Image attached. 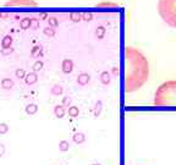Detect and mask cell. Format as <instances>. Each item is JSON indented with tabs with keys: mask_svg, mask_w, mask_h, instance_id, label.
I'll return each instance as SVG.
<instances>
[{
	"mask_svg": "<svg viewBox=\"0 0 176 165\" xmlns=\"http://www.w3.org/2000/svg\"><path fill=\"white\" fill-rule=\"evenodd\" d=\"M125 91L127 93L138 91L149 77V64L140 50L127 47L125 49Z\"/></svg>",
	"mask_w": 176,
	"mask_h": 165,
	"instance_id": "cell-1",
	"label": "cell"
},
{
	"mask_svg": "<svg viewBox=\"0 0 176 165\" xmlns=\"http://www.w3.org/2000/svg\"><path fill=\"white\" fill-rule=\"evenodd\" d=\"M157 106H176V81H166L160 84L154 94Z\"/></svg>",
	"mask_w": 176,
	"mask_h": 165,
	"instance_id": "cell-2",
	"label": "cell"
},
{
	"mask_svg": "<svg viewBox=\"0 0 176 165\" xmlns=\"http://www.w3.org/2000/svg\"><path fill=\"white\" fill-rule=\"evenodd\" d=\"M158 11L166 25L176 28V0H159Z\"/></svg>",
	"mask_w": 176,
	"mask_h": 165,
	"instance_id": "cell-3",
	"label": "cell"
},
{
	"mask_svg": "<svg viewBox=\"0 0 176 165\" xmlns=\"http://www.w3.org/2000/svg\"><path fill=\"white\" fill-rule=\"evenodd\" d=\"M5 6H37V2L34 0H9L5 2Z\"/></svg>",
	"mask_w": 176,
	"mask_h": 165,
	"instance_id": "cell-4",
	"label": "cell"
},
{
	"mask_svg": "<svg viewBox=\"0 0 176 165\" xmlns=\"http://www.w3.org/2000/svg\"><path fill=\"white\" fill-rule=\"evenodd\" d=\"M25 81H26V83H27L28 86L34 84V83L38 81V76H37V73H36V72H30V73H27V75H26Z\"/></svg>",
	"mask_w": 176,
	"mask_h": 165,
	"instance_id": "cell-5",
	"label": "cell"
},
{
	"mask_svg": "<svg viewBox=\"0 0 176 165\" xmlns=\"http://www.w3.org/2000/svg\"><path fill=\"white\" fill-rule=\"evenodd\" d=\"M11 44H12V37L11 35H5L4 38H2V40H1V47H2V49H11L10 47H11Z\"/></svg>",
	"mask_w": 176,
	"mask_h": 165,
	"instance_id": "cell-6",
	"label": "cell"
},
{
	"mask_svg": "<svg viewBox=\"0 0 176 165\" xmlns=\"http://www.w3.org/2000/svg\"><path fill=\"white\" fill-rule=\"evenodd\" d=\"M1 87L4 89H11L14 87V81L10 80V78H2L1 81Z\"/></svg>",
	"mask_w": 176,
	"mask_h": 165,
	"instance_id": "cell-7",
	"label": "cell"
},
{
	"mask_svg": "<svg viewBox=\"0 0 176 165\" xmlns=\"http://www.w3.org/2000/svg\"><path fill=\"white\" fill-rule=\"evenodd\" d=\"M38 111V105L37 104H28L27 106H26V113L28 114V115H34Z\"/></svg>",
	"mask_w": 176,
	"mask_h": 165,
	"instance_id": "cell-8",
	"label": "cell"
},
{
	"mask_svg": "<svg viewBox=\"0 0 176 165\" xmlns=\"http://www.w3.org/2000/svg\"><path fill=\"white\" fill-rule=\"evenodd\" d=\"M20 26H21V28H22V30H28V28H30V26H31V18H30V17H26V18L21 20Z\"/></svg>",
	"mask_w": 176,
	"mask_h": 165,
	"instance_id": "cell-9",
	"label": "cell"
},
{
	"mask_svg": "<svg viewBox=\"0 0 176 165\" xmlns=\"http://www.w3.org/2000/svg\"><path fill=\"white\" fill-rule=\"evenodd\" d=\"M71 70H72V61L65 60L64 63H63V71L67 73V72H71Z\"/></svg>",
	"mask_w": 176,
	"mask_h": 165,
	"instance_id": "cell-10",
	"label": "cell"
},
{
	"mask_svg": "<svg viewBox=\"0 0 176 165\" xmlns=\"http://www.w3.org/2000/svg\"><path fill=\"white\" fill-rule=\"evenodd\" d=\"M84 134L83 133H76L75 136H74V141H75V143H77V144H81V143H83L84 142Z\"/></svg>",
	"mask_w": 176,
	"mask_h": 165,
	"instance_id": "cell-11",
	"label": "cell"
},
{
	"mask_svg": "<svg viewBox=\"0 0 176 165\" xmlns=\"http://www.w3.org/2000/svg\"><path fill=\"white\" fill-rule=\"evenodd\" d=\"M54 113H55V115H56V117H63L65 114V110L63 106H60V105H58V106H55V109H54Z\"/></svg>",
	"mask_w": 176,
	"mask_h": 165,
	"instance_id": "cell-12",
	"label": "cell"
},
{
	"mask_svg": "<svg viewBox=\"0 0 176 165\" xmlns=\"http://www.w3.org/2000/svg\"><path fill=\"white\" fill-rule=\"evenodd\" d=\"M69 148H70L69 142H66V141H61V142L59 143V149H60L61 152H67Z\"/></svg>",
	"mask_w": 176,
	"mask_h": 165,
	"instance_id": "cell-13",
	"label": "cell"
},
{
	"mask_svg": "<svg viewBox=\"0 0 176 165\" xmlns=\"http://www.w3.org/2000/svg\"><path fill=\"white\" fill-rule=\"evenodd\" d=\"M77 81H78L80 84H86V83L89 81V76L83 73V75H81L80 77H78V80H77Z\"/></svg>",
	"mask_w": 176,
	"mask_h": 165,
	"instance_id": "cell-14",
	"label": "cell"
},
{
	"mask_svg": "<svg viewBox=\"0 0 176 165\" xmlns=\"http://www.w3.org/2000/svg\"><path fill=\"white\" fill-rule=\"evenodd\" d=\"M15 75H16L17 78H25L26 77V71L23 68H17L15 71Z\"/></svg>",
	"mask_w": 176,
	"mask_h": 165,
	"instance_id": "cell-15",
	"label": "cell"
},
{
	"mask_svg": "<svg viewBox=\"0 0 176 165\" xmlns=\"http://www.w3.org/2000/svg\"><path fill=\"white\" fill-rule=\"evenodd\" d=\"M7 131H9L7 124L1 122V124H0V134H5V133H7Z\"/></svg>",
	"mask_w": 176,
	"mask_h": 165,
	"instance_id": "cell-16",
	"label": "cell"
},
{
	"mask_svg": "<svg viewBox=\"0 0 176 165\" xmlns=\"http://www.w3.org/2000/svg\"><path fill=\"white\" fill-rule=\"evenodd\" d=\"M61 92H63V89H61V87H60V86H54V88L51 89V93H53V94H55V96L61 94Z\"/></svg>",
	"mask_w": 176,
	"mask_h": 165,
	"instance_id": "cell-17",
	"label": "cell"
},
{
	"mask_svg": "<svg viewBox=\"0 0 176 165\" xmlns=\"http://www.w3.org/2000/svg\"><path fill=\"white\" fill-rule=\"evenodd\" d=\"M43 67V63L42 61H36V64L33 65V71L37 72V71H40Z\"/></svg>",
	"mask_w": 176,
	"mask_h": 165,
	"instance_id": "cell-18",
	"label": "cell"
},
{
	"mask_svg": "<svg viewBox=\"0 0 176 165\" xmlns=\"http://www.w3.org/2000/svg\"><path fill=\"white\" fill-rule=\"evenodd\" d=\"M69 114L72 116V117H75V116L78 115V109H77L76 106H72V108H70V110H69Z\"/></svg>",
	"mask_w": 176,
	"mask_h": 165,
	"instance_id": "cell-19",
	"label": "cell"
},
{
	"mask_svg": "<svg viewBox=\"0 0 176 165\" xmlns=\"http://www.w3.org/2000/svg\"><path fill=\"white\" fill-rule=\"evenodd\" d=\"M102 81H103V83H109L110 82V78H109V75L107 73V72H104L103 75H102Z\"/></svg>",
	"mask_w": 176,
	"mask_h": 165,
	"instance_id": "cell-20",
	"label": "cell"
},
{
	"mask_svg": "<svg viewBox=\"0 0 176 165\" xmlns=\"http://www.w3.org/2000/svg\"><path fill=\"white\" fill-rule=\"evenodd\" d=\"M5 154V146L2 143H0V157H2Z\"/></svg>",
	"mask_w": 176,
	"mask_h": 165,
	"instance_id": "cell-21",
	"label": "cell"
},
{
	"mask_svg": "<svg viewBox=\"0 0 176 165\" xmlns=\"http://www.w3.org/2000/svg\"><path fill=\"white\" fill-rule=\"evenodd\" d=\"M69 103H70V99L65 98L64 99V104H69Z\"/></svg>",
	"mask_w": 176,
	"mask_h": 165,
	"instance_id": "cell-22",
	"label": "cell"
},
{
	"mask_svg": "<svg viewBox=\"0 0 176 165\" xmlns=\"http://www.w3.org/2000/svg\"><path fill=\"white\" fill-rule=\"evenodd\" d=\"M93 165H102V164H100V163H94Z\"/></svg>",
	"mask_w": 176,
	"mask_h": 165,
	"instance_id": "cell-23",
	"label": "cell"
}]
</instances>
